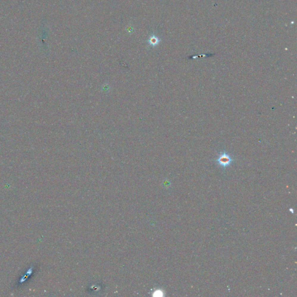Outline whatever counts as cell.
<instances>
[{
	"mask_svg": "<svg viewBox=\"0 0 297 297\" xmlns=\"http://www.w3.org/2000/svg\"><path fill=\"white\" fill-rule=\"evenodd\" d=\"M160 43V39L155 35H151L148 40V44L152 46H157Z\"/></svg>",
	"mask_w": 297,
	"mask_h": 297,
	"instance_id": "cell-2",
	"label": "cell"
},
{
	"mask_svg": "<svg viewBox=\"0 0 297 297\" xmlns=\"http://www.w3.org/2000/svg\"><path fill=\"white\" fill-rule=\"evenodd\" d=\"M216 161L221 167L226 168L230 165L233 161V159L228 153L225 151H222L219 154Z\"/></svg>",
	"mask_w": 297,
	"mask_h": 297,
	"instance_id": "cell-1",
	"label": "cell"
}]
</instances>
